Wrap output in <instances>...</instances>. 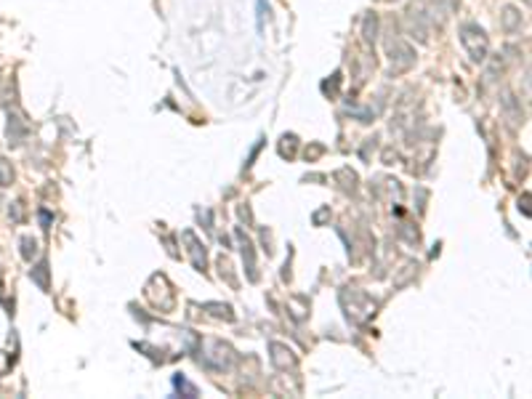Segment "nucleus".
Here are the masks:
<instances>
[{"instance_id":"obj_3","label":"nucleus","mask_w":532,"mask_h":399,"mask_svg":"<svg viewBox=\"0 0 532 399\" xmlns=\"http://www.w3.org/2000/svg\"><path fill=\"white\" fill-rule=\"evenodd\" d=\"M271 362H274L280 370H287V367H293V364H296V357H293V351L287 349V346L271 344Z\"/></svg>"},{"instance_id":"obj_7","label":"nucleus","mask_w":532,"mask_h":399,"mask_svg":"<svg viewBox=\"0 0 532 399\" xmlns=\"http://www.w3.org/2000/svg\"><path fill=\"white\" fill-rule=\"evenodd\" d=\"M45 269H48V266L40 264V266H37V272H35V279L40 282V288H48V282H45Z\"/></svg>"},{"instance_id":"obj_2","label":"nucleus","mask_w":532,"mask_h":399,"mask_svg":"<svg viewBox=\"0 0 532 399\" xmlns=\"http://www.w3.org/2000/svg\"><path fill=\"white\" fill-rule=\"evenodd\" d=\"M389 59H391V67L394 72H405L412 67V61H415V56H412V48L405 43L402 37H389Z\"/></svg>"},{"instance_id":"obj_1","label":"nucleus","mask_w":532,"mask_h":399,"mask_svg":"<svg viewBox=\"0 0 532 399\" xmlns=\"http://www.w3.org/2000/svg\"><path fill=\"white\" fill-rule=\"evenodd\" d=\"M461 43L466 48V54L471 56V61H484L490 51V40L484 35V30L479 24H463L461 27Z\"/></svg>"},{"instance_id":"obj_4","label":"nucleus","mask_w":532,"mask_h":399,"mask_svg":"<svg viewBox=\"0 0 532 399\" xmlns=\"http://www.w3.org/2000/svg\"><path fill=\"white\" fill-rule=\"evenodd\" d=\"M14 181V168L5 157H0V186H8Z\"/></svg>"},{"instance_id":"obj_5","label":"nucleus","mask_w":532,"mask_h":399,"mask_svg":"<svg viewBox=\"0 0 532 399\" xmlns=\"http://www.w3.org/2000/svg\"><path fill=\"white\" fill-rule=\"evenodd\" d=\"M503 24H506V30H516L519 16H516V11H514V8H506V11H503Z\"/></svg>"},{"instance_id":"obj_6","label":"nucleus","mask_w":532,"mask_h":399,"mask_svg":"<svg viewBox=\"0 0 532 399\" xmlns=\"http://www.w3.org/2000/svg\"><path fill=\"white\" fill-rule=\"evenodd\" d=\"M21 245H24V258H32V255H35L37 242H35V239H30V237H24V239H21Z\"/></svg>"}]
</instances>
